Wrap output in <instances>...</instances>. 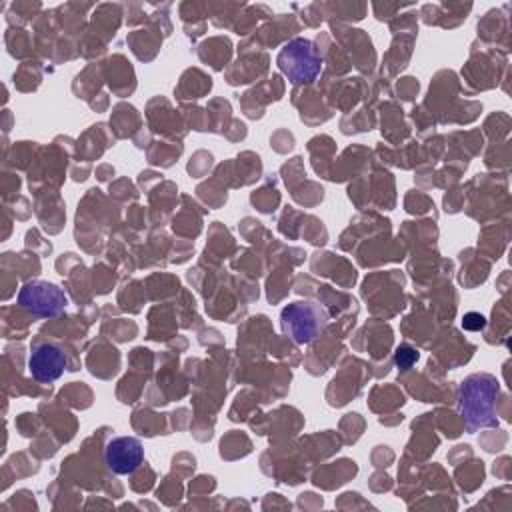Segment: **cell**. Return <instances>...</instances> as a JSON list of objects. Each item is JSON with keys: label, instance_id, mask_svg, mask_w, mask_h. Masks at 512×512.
<instances>
[{"label": "cell", "instance_id": "obj_1", "mask_svg": "<svg viewBox=\"0 0 512 512\" xmlns=\"http://www.w3.org/2000/svg\"><path fill=\"white\" fill-rule=\"evenodd\" d=\"M496 394H498V384L486 374L470 376L460 386V412L470 432L494 422L492 414H494Z\"/></svg>", "mask_w": 512, "mask_h": 512}, {"label": "cell", "instance_id": "obj_2", "mask_svg": "<svg viewBox=\"0 0 512 512\" xmlns=\"http://www.w3.org/2000/svg\"><path fill=\"white\" fill-rule=\"evenodd\" d=\"M282 332L296 344H308L328 324L326 310L316 302H292L280 314Z\"/></svg>", "mask_w": 512, "mask_h": 512}, {"label": "cell", "instance_id": "obj_3", "mask_svg": "<svg viewBox=\"0 0 512 512\" xmlns=\"http://www.w3.org/2000/svg\"><path fill=\"white\" fill-rule=\"evenodd\" d=\"M278 64L282 72L288 76V80L294 84L312 82L320 72V60L312 48V42L302 38L290 42L280 52Z\"/></svg>", "mask_w": 512, "mask_h": 512}, {"label": "cell", "instance_id": "obj_4", "mask_svg": "<svg viewBox=\"0 0 512 512\" xmlns=\"http://www.w3.org/2000/svg\"><path fill=\"white\" fill-rule=\"evenodd\" d=\"M18 304L24 310H28L32 316L48 318V316H56L64 310L66 296L56 284L44 282V280H34V282H26L20 288Z\"/></svg>", "mask_w": 512, "mask_h": 512}, {"label": "cell", "instance_id": "obj_5", "mask_svg": "<svg viewBox=\"0 0 512 512\" xmlns=\"http://www.w3.org/2000/svg\"><path fill=\"white\" fill-rule=\"evenodd\" d=\"M106 466L116 474H132L144 460V448L138 438L118 436L108 442L104 452Z\"/></svg>", "mask_w": 512, "mask_h": 512}, {"label": "cell", "instance_id": "obj_6", "mask_svg": "<svg viewBox=\"0 0 512 512\" xmlns=\"http://www.w3.org/2000/svg\"><path fill=\"white\" fill-rule=\"evenodd\" d=\"M64 366H66V354L62 352V348L54 344H38L30 352L28 368L32 378L38 380L40 384H50L56 378H60V374L64 372Z\"/></svg>", "mask_w": 512, "mask_h": 512}]
</instances>
